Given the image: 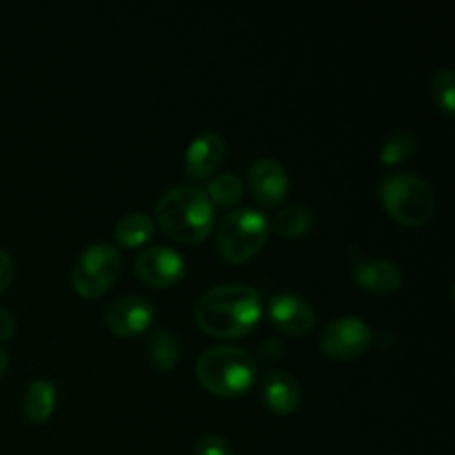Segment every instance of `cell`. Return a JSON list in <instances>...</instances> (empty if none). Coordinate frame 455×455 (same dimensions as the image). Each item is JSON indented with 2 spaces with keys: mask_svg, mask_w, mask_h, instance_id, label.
I'll list each match as a JSON object with an SVG mask.
<instances>
[{
  "mask_svg": "<svg viewBox=\"0 0 455 455\" xmlns=\"http://www.w3.org/2000/svg\"><path fill=\"white\" fill-rule=\"evenodd\" d=\"M260 395L274 416H291L302 404L300 382L287 371H269L260 380Z\"/></svg>",
  "mask_w": 455,
  "mask_h": 455,
  "instance_id": "cell-14",
  "label": "cell"
},
{
  "mask_svg": "<svg viewBox=\"0 0 455 455\" xmlns=\"http://www.w3.org/2000/svg\"><path fill=\"white\" fill-rule=\"evenodd\" d=\"M378 198L385 212L398 225L418 229L431 222L435 213V194L418 173H391L378 187Z\"/></svg>",
  "mask_w": 455,
  "mask_h": 455,
  "instance_id": "cell-4",
  "label": "cell"
},
{
  "mask_svg": "<svg viewBox=\"0 0 455 455\" xmlns=\"http://www.w3.org/2000/svg\"><path fill=\"white\" fill-rule=\"evenodd\" d=\"M373 345V331L363 318L342 315L329 323L320 336V349L329 360L336 363H354L363 358Z\"/></svg>",
  "mask_w": 455,
  "mask_h": 455,
  "instance_id": "cell-7",
  "label": "cell"
},
{
  "mask_svg": "<svg viewBox=\"0 0 455 455\" xmlns=\"http://www.w3.org/2000/svg\"><path fill=\"white\" fill-rule=\"evenodd\" d=\"M418 151V138L407 129H398L391 133L380 147V164L382 167H398V164L407 163L416 156Z\"/></svg>",
  "mask_w": 455,
  "mask_h": 455,
  "instance_id": "cell-20",
  "label": "cell"
},
{
  "mask_svg": "<svg viewBox=\"0 0 455 455\" xmlns=\"http://www.w3.org/2000/svg\"><path fill=\"white\" fill-rule=\"evenodd\" d=\"M354 283L363 291L389 296L403 287L404 274L389 258H360L354 265Z\"/></svg>",
  "mask_w": 455,
  "mask_h": 455,
  "instance_id": "cell-13",
  "label": "cell"
},
{
  "mask_svg": "<svg viewBox=\"0 0 455 455\" xmlns=\"http://www.w3.org/2000/svg\"><path fill=\"white\" fill-rule=\"evenodd\" d=\"M194 455H234V451H231L229 443H227L225 438L209 434V435H203V438H198Z\"/></svg>",
  "mask_w": 455,
  "mask_h": 455,
  "instance_id": "cell-23",
  "label": "cell"
},
{
  "mask_svg": "<svg viewBox=\"0 0 455 455\" xmlns=\"http://www.w3.org/2000/svg\"><path fill=\"white\" fill-rule=\"evenodd\" d=\"M147 358L160 373H172L180 363V342L169 329H154L147 340Z\"/></svg>",
  "mask_w": 455,
  "mask_h": 455,
  "instance_id": "cell-17",
  "label": "cell"
},
{
  "mask_svg": "<svg viewBox=\"0 0 455 455\" xmlns=\"http://www.w3.org/2000/svg\"><path fill=\"white\" fill-rule=\"evenodd\" d=\"M58 404V391L56 385L52 380H34L29 387H27L25 394V418L34 425H44L47 420H52L53 411H56Z\"/></svg>",
  "mask_w": 455,
  "mask_h": 455,
  "instance_id": "cell-16",
  "label": "cell"
},
{
  "mask_svg": "<svg viewBox=\"0 0 455 455\" xmlns=\"http://www.w3.org/2000/svg\"><path fill=\"white\" fill-rule=\"evenodd\" d=\"M133 274L145 287L173 289L185 280L187 262L176 249L167 244H151L140 249L133 260Z\"/></svg>",
  "mask_w": 455,
  "mask_h": 455,
  "instance_id": "cell-8",
  "label": "cell"
},
{
  "mask_svg": "<svg viewBox=\"0 0 455 455\" xmlns=\"http://www.w3.org/2000/svg\"><path fill=\"white\" fill-rule=\"evenodd\" d=\"M269 220L258 209H231L216 231L218 253L229 265H244L265 249Z\"/></svg>",
  "mask_w": 455,
  "mask_h": 455,
  "instance_id": "cell-5",
  "label": "cell"
},
{
  "mask_svg": "<svg viewBox=\"0 0 455 455\" xmlns=\"http://www.w3.org/2000/svg\"><path fill=\"white\" fill-rule=\"evenodd\" d=\"M196 378L216 398H240L258 382V363L243 347H212L196 363Z\"/></svg>",
  "mask_w": 455,
  "mask_h": 455,
  "instance_id": "cell-3",
  "label": "cell"
},
{
  "mask_svg": "<svg viewBox=\"0 0 455 455\" xmlns=\"http://www.w3.org/2000/svg\"><path fill=\"white\" fill-rule=\"evenodd\" d=\"M314 212L305 204H291V207L280 209L269 220V231L278 234L284 240H298L305 238L311 229H314Z\"/></svg>",
  "mask_w": 455,
  "mask_h": 455,
  "instance_id": "cell-18",
  "label": "cell"
},
{
  "mask_svg": "<svg viewBox=\"0 0 455 455\" xmlns=\"http://www.w3.org/2000/svg\"><path fill=\"white\" fill-rule=\"evenodd\" d=\"M267 314H269V323L275 331L287 338H296V340H305L318 323V315H315L311 302L289 291L271 298Z\"/></svg>",
  "mask_w": 455,
  "mask_h": 455,
  "instance_id": "cell-9",
  "label": "cell"
},
{
  "mask_svg": "<svg viewBox=\"0 0 455 455\" xmlns=\"http://www.w3.org/2000/svg\"><path fill=\"white\" fill-rule=\"evenodd\" d=\"M247 185L256 204H260L262 209H275L283 204L291 189L287 169L274 158H258L249 167Z\"/></svg>",
  "mask_w": 455,
  "mask_h": 455,
  "instance_id": "cell-11",
  "label": "cell"
},
{
  "mask_svg": "<svg viewBox=\"0 0 455 455\" xmlns=\"http://www.w3.org/2000/svg\"><path fill=\"white\" fill-rule=\"evenodd\" d=\"M156 320V307L142 296H123L111 302L105 311V324L116 338L142 336Z\"/></svg>",
  "mask_w": 455,
  "mask_h": 455,
  "instance_id": "cell-10",
  "label": "cell"
},
{
  "mask_svg": "<svg viewBox=\"0 0 455 455\" xmlns=\"http://www.w3.org/2000/svg\"><path fill=\"white\" fill-rule=\"evenodd\" d=\"M13 274H16V267H13V258L9 256L4 249H0V293L7 291L9 284L13 283Z\"/></svg>",
  "mask_w": 455,
  "mask_h": 455,
  "instance_id": "cell-24",
  "label": "cell"
},
{
  "mask_svg": "<svg viewBox=\"0 0 455 455\" xmlns=\"http://www.w3.org/2000/svg\"><path fill=\"white\" fill-rule=\"evenodd\" d=\"M207 198L213 204V209H234L243 203L244 198V182L238 173L222 172L209 178L207 182Z\"/></svg>",
  "mask_w": 455,
  "mask_h": 455,
  "instance_id": "cell-19",
  "label": "cell"
},
{
  "mask_svg": "<svg viewBox=\"0 0 455 455\" xmlns=\"http://www.w3.org/2000/svg\"><path fill=\"white\" fill-rule=\"evenodd\" d=\"M284 354H287V349H284V342L280 338H267L258 347V355H253V358H256V363L262 364H275L284 358Z\"/></svg>",
  "mask_w": 455,
  "mask_h": 455,
  "instance_id": "cell-22",
  "label": "cell"
},
{
  "mask_svg": "<svg viewBox=\"0 0 455 455\" xmlns=\"http://www.w3.org/2000/svg\"><path fill=\"white\" fill-rule=\"evenodd\" d=\"M431 96H434L440 114L451 118L455 114V71L451 67L435 71L434 80H431Z\"/></svg>",
  "mask_w": 455,
  "mask_h": 455,
  "instance_id": "cell-21",
  "label": "cell"
},
{
  "mask_svg": "<svg viewBox=\"0 0 455 455\" xmlns=\"http://www.w3.org/2000/svg\"><path fill=\"white\" fill-rule=\"evenodd\" d=\"M156 234V222L149 213L132 212L120 218L114 229V240L123 249H145Z\"/></svg>",
  "mask_w": 455,
  "mask_h": 455,
  "instance_id": "cell-15",
  "label": "cell"
},
{
  "mask_svg": "<svg viewBox=\"0 0 455 455\" xmlns=\"http://www.w3.org/2000/svg\"><path fill=\"white\" fill-rule=\"evenodd\" d=\"M156 227L180 244H203L216 225V209L204 189L196 185H178L164 191L156 203Z\"/></svg>",
  "mask_w": 455,
  "mask_h": 455,
  "instance_id": "cell-2",
  "label": "cell"
},
{
  "mask_svg": "<svg viewBox=\"0 0 455 455\" xmlns=\"http://www.w3.org/2000/svg\"><path fill=\"white\" fill-rule=\"evenodd\" d=\"M227 158V142L220 133H200L185 151V172L194 180H209Z\"/></svg>",
  "mask_w": 455,
  "mask_h": 455,
  "instance_id": "cell-12",
  "label": "cell"
},
{
  "mask_svg": "<svg viewBox=\"0 0 455 455\" xmlns=\"http://www.w3.org/2000/svg\"><path fill=\"white\" fill-rule=\"evenodd\" d=\"M262 318L260 293L243 283L218 284L196 300L194 323L207 336L235 340L249 336Z\"/></svg>",
  "mask_w": 455,
  "mask_h": 455,
  "instance_id": "cell-1",
  "label": "cell"
},
{
  "mask_svg": "<svg viewBox=\"0 0 455 455\" xmlns=\"http://www.w3.org/2000/svg\"><path fill=\"white\" fill-rule=\"evenodd\" d=\"M123 258L109 243H96L84 249L71 271L74 291L84 300H98L111 291L120 275Z\"/></svg>",
  "mask_w": 455,
  "mask_h": 455,
  "instance_id": "cell-6",
  "label": "cell"
},
{
  "mask_svg": "<svg viewBox=\"0 0 455 455\" xmlns=\"http://www.w3.org/2000/svg\"><path fill=\"white\" fill-rule=\"evenodd\" d=\"M7 367H9V355H7V351L0 349V378L7 373Z\"/></svg>",
  "mask_w": 455,
  "mask_h": 455,
  "instance_id": "cell-26",
  "label": "cell"
},
{
  "mask_svg": "<svg viewBox=\"0 0 455 455\" xmlns=\"http://www.w3.org/2000/svg\"><path fill=\"white\" fill-rule=\"evenodd\" d=\"M16 336V320L7 309L0 307V342H9Z\"/></svg>",
  "mask_w": 455,
  "mask_h": 455,
  "instance_id": "cell-25",
  "label": "cell"
}]
</instances>
